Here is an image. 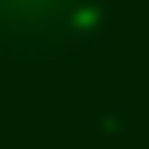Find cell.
<instances>
[{
    "instance_id": "cell-1",
    "label": "cell",
    "mask_w": 149,
    "mask_h": 149,
    "mask_svg": "<svg viewBox=\"0 0 149 149\" xmlns=\"http://www.w3.org/2000/svg\"><path fill=\"white\" fill-rule=\"evenodd\" d=\"M102 37V0H0V47L14 61H65Z\"/></svg>"
}]
</instances>
